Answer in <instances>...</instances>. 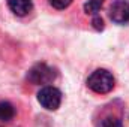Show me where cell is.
<instances>
[{
	"mask_svg": "<svg viewBox=\"0 0 129 127\" xmlns=\"http://www.w3.org/2000/svg\"><path fill=\"white\" fill-rule=\"evenodd\" d=\"M71 3L72 0H50V5L56 9H66Z\"/></svg>",
	"mask_w": 129,
	"mask_h": 127,
	"instance_id": "9c48e42d",
	"label": "cell"
},
{
	"mask_svg": "<svg viewBox=\"0 0 129 127\" xmlns=\"http://www.w3.org/2000/svg\"><path fill=\"white\" fill-rule=\"evenodd\" d=\"M92 26H93L96 30H99V32H101V30H104V20H102L99 15H95V17H93V20H92Z\"/></svg>",
	"mask_w": 129,
	"mask_h": 127,
	"instance_id": "30bf717a",
	"label": "cell"
},
{
	"mask_svg": "<svg viewBox=\"0 0 129 127\" xmlns=\"http://www.w3.org/2000/svg\"><path fill=\"white\" fill-rule=\"evenodd\" d=\"M38 102L47 111H56L62 103V91L53 85H45L38 93Z\"/></svg>",
	"mask_w": 129,
	"mask_h": 127,
	"instance_id": "3957f363",
	"label": "cell"
},
{
	"mask_svg": "<svg viewBox=\"0 0 129 127\" xmlns=\"http://www.w3.org/2000/svg\"><path fill=\"white\" fill-rule=\"evenodd\" d=\"M101 127H123V126H122V121L117 117H107V118L102 120Z\"/></svg>",
	"mask_w": 129,
	"mask_h": 127,
	"instance_id": "ba28073f",
	"label": "cell"
},
{
	"mask_svg": "<svg viewBox=\"0 0 129 127\" xmlns=\"http://www.w3.org/2000/svg\"><path fill=\"white\" fill-rule=\"evenodd\" d=\"M102 6H104V0H89V2L84 3V12L87 15H93L95 17V15L99 14Z\"/></svg>",
	"mask_w": 129,
	"mask_h": 127,
	"instance_id": "52a82bcc",
	"label": "cell"
},
{
	"mask_svg": "<svg viewBox=\"0 0 129 127\" xmlns=\"http://www.w3.org/2000/svg\"><path fill=\"white\" fill-rule=\"evenodd\" d=\"M6 2H8V8L17 17H26L33 9L32 0H6Z\"/></svg>",
	"mask_w": 129,
	"mask_h": 127,
	"instance_id": "5b68a950",
	"label": "cell"
},
{
	"mask_svg": "<svg viewBox=\"0 0 129 127\" xmlns=\"http://www.w3.org/2000/svg\"><path fill=\"white\" fill-rule=\"evenodd\" d=\"M15 117V108L9 102H0V124L12 121Z\"/></svg>",
	"mask_w": 129,
	"mask_h": 127,
	"instance_id": "8992f818",
	"label": "cell"
},
{
	"mask_svg": "<svg viewBox=\"0 0 129 127\" xmlns=\"http://www.w3.org/2000/svg\"><path fill=\"white\" fill-rule=\"evenodd\" d=\"M57 73L53 67L45 63H36L27 73V79L35 85H48L56 79Z\"/></svg>",
	"mask_w": 129,
	"mask_h": 127,
	"instance_id": "7a4b0ae2",
	"label": "cell"
},
{
	"mask_svg": "<svg viewBox=\"0 0 129 127\" xmlns=\"http://www.w3.org/2000/svg\"><path fill=\"white\" fill-rule=\"evenodd\" d=\"M87 87L98 94H107L114 88V76L107 69H96L87 78Z\"/></svg>",
	"mask_w": 129,
	"mask_h": 127,
	"instance_id": "6da1fadb",
	"label": "cell"
},
{
	"mask_svg": "<svg viewBox=\"0 0 129 127\" xmlns=\"http://www.w3.org/2000/svg\"><path fill=\"white\" fill-rule=\"evenodd\" d=\"M110 18L116 24H128L129 23V2L128 0H116L110 9Z\"/></svg>",
	"mask_w": 129,
	"mask_h": 127,
	"instance_id": "277c9868",
	"label": "cell"
}]
</instances>
